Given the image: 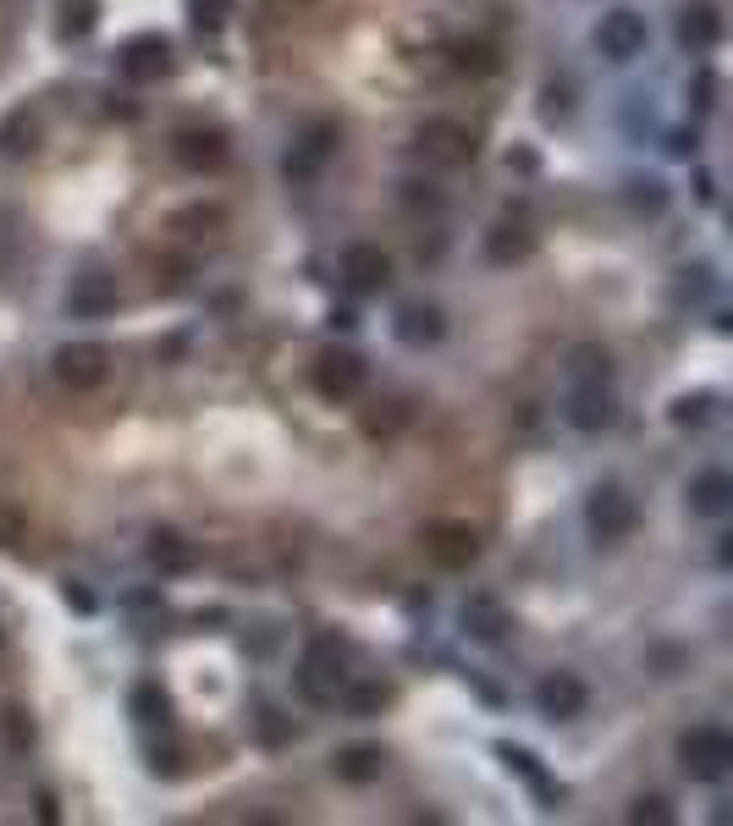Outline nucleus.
Wrapping results in <instances>:
<instances>
[{"label": "nucleus", "instance_id": "1", "mask_svg": "<svg viewBox=\"0 0 733 826\" xmlns=\"http://www.w3.org/2000/svg\"><path fill=\"white\" fill-rule=\"evenodd\" d=\"M618 420V397H612V358L601 347H574L568 353V425L596 436Z\"/></svg>", "mask_w": 733, "mask_h": 826}, {"label": "nucleus", "instance_id": "2", "mask_svg": "<svg viewBox=\"0 0 733 826\" xmlns=\"http://www.w3.org/2000/svg\"><path fill=\"white\" fill-rule=\"evenodd\" d=\"M678 766H684V777H695V782H717V777L733 766V738H728L722 727H689V733L678 738Z\"/></svg>", "mask_w": 733, "mask_h": 826}, {"label": "nucleus", "instance_id": "3", "mask_svg": "<svg viewBox=\"0 0 733 826\" xmlns=\"http://www.w3.org/2000/svg\"><path fill=\"white\" fill-rule=\"evenodd\" d=\"M298 689H303L314 705H331V700L347 689V667H342V645H336V639H314V645L303 650Z\"/></svg>", "mask_w": 733, "mask_h": 826}, {"label": "nucleus", "instance_id": "4", "mask_svg": "<svg viewBox=\"0 0 733 826\" xmlns=\"http://www.w3.org/2000/svg\"><path fill=\"white\" fill-rule=\"evenodd\" d=\"M645 40H651V29H645V18L629 12V7L607 12L601 29H596V45H601L607 62H634V56H645Z\"/></svg>", "mask_w": 733, "mask_h": 826}, {"label": "nucleus", "instance_id": "5", "mask_svg": "<svg viewBox=\"0 0 733 826\" xmlns=\"http://www.w3.org/2000/svg\"><path fill=\"white\" fill-rule=\"evenodd\" d=\"M585 518H590V529H596V540H623L629 529H634V496L629 491H618V485H601V491H590V502H585Z\"/></svg>", "mask_w": 733, "mask_h": 826}, {"label": "nucleus", "instance_id": "6", "mask_svg": "<svg viewBox=\"0 0 733 826\" xmlns=\"http://www.w3.org/2000/svg\"><path fill=\"white\" fill-rule=\"evenodd\" d=\"M105 369H111V353H105L100 342H73V347L56 353V375H62L73 391H95V386L105 380Z\"/></svg>", "mask_w": 733, "mask_h": 826}, {"label": "nucleus", "instance_id": "7", "mask_svg": "<svg viewBox=\"0 0 733 826\" xmlns=\"http://www.w3.org/2000/svg\"><path fill=\"white\" fill-rule=\"evenodd\" d=\"M342 281H347L353 292H387L392 259H387L376 243H353V248H342Z\"/></svg>", "mask_w": 733, "mask_h": 826}, {"label": "nucleus", "instance_id": "8", "mask_svg": "<svg viewBox=\"0 0 733 826\" xmlns=\"http://www.w3.org/2000/svg\"><path fill=\"white\" fill-rule=\"evenodd\" d=\"M314 386L325 391V397H353L358 386H364V358L358 353H347V347H325L320 353V364H314Z\"/></svg>", "mask_w": 733, "mask_h": 826}, {"label": "nucleus", "instance_id": "9", "mask_svg": "<svg viewBox=\"0 0 733 826\" xmlns=\"http://www.w3.org/2000/svg\"><path fill=\"white\" fill-rule=\"evenodd\" d=\"M336 155V127L331 122H314L298 144H292V155H287V177H298V182H309V177H320V166Z\"/></svg>", "mask_w": 733, "mask_h": 826}, {"label": "nucleus", "instance_id": "10", "mask_svg": "<svg viewBox=\"0 0 733 826\" xmlns=\"http://www.w3.org/2000/svg\"><path fill=\"white\" fill-rule=\"evenodd\" d=\"M116 67H122L127 83H160V78L171 72V45H166V40H133Z\"/></svg>", "mask_w": 733, "mask_h": 826}, {"label": "nucleus", "instance_id": "11", "mask_svg": "<svg viewBox=\"0 0 733 826\" xmlns=\"http://www.w3.org/2000/svg\"><path fill=\"white\" fill-rule=\"evenodd\" d=\"M535 700H541V711H546V716L568 722V716H579V711H585V683H579L574 672H552V678H541Z\"/></svg>", "mask_w": 733, "mask_h": 826}, {"label": "nucleus", "instance_id": "12", "mask_svg": "<svg viewBox=\"0 0 733 826\" xmlns=\"http://www.w3.org/2000/svg\"><path fill=\"white\" fill-rule=\"evenodd\" d=\"M420 144H425L436 160H453V166H464V160L475 155V138H469V127H458V122H425Z\"/></svg>", "mask_w": 733, "mask_h": 826}, {"label": "nucleus", "instance_id": "13", "mask_svg": "<svg viewBox=\"0 0 733 826\" xmlns=\"http://www.w3.org/2000/svg\"><path fill=\"white\" fill-rule=\"evenodd\" d=\"M171 155H177L188 171H215V166L226 160V144H221V133H177V138H171Z\"/></svg>", "mask_w": 733, "mask_h": 826}, {"label": "nucleus", "instance_id": "14", "mask_svg": "<svg viewBox=\"0 0 733 826\" xmlns=\"http://www.w3.org/2000/svg\"><path fill=\"white\" fill-rule=\"evenodd\" d=\"M689 507H695L700 518H722V513L733 507V480H728L722 469L695 475V485H689Z\"/></svg>", "mask_w": 733, "mask_h": 826}, {"label": "nucleus", "instance_id": "15", "mask_svg": "<svg viewBox=\"0 0 733 826\" xmlns=\"http://www.w3.org/2000/svg\"><path fill=\"white\" fill-rule=\"evenodd\" d=\"M678 40H684L689 51H711V45L722 40V18H717V7H706V0L684 7V18H678Z\"/></svg>", "mask_w": 733, "mask_h": 826}, {"label": "nucleus", "instance_id": "16", "mask_svg": "<svg viewBox=\"0 0 733 826\" xmlns=\"http://www.w3.org/2000/svg\"><path fill=\"white\" fill-rule=\"evenodd\" d=\"M67 309H73L78 320H105V314L116 309V287H111L105 276H84V281L73 287V298H67Z\"/></svg>", "mask_w": 733, "mask_h": 826}, {"label": "nucleus", "instance_id": "17", "mask_svg": "<svg viewBox=\"0 0 733 826\" xmlns=\"http://www.w3.org/2000/svg\"><path fill=\"white\" fill-rule=\"evenodd\" d=\"M425 546H431V557H436L442 568H469V562H475V551H480L469 529H436Z\"/></svg>", "mask_w": 733, "mask_h": 826}, {"label": "nucleus", "instance_id": "18", "mask_svg": "<svg viewBox=\"0 0 733 826\" xmlns=\"http://www.w3.org/2000/svg\"><path fill=\"white\" fill-rule=\"evenodd\" d=\"M149 562L160 568V573H188L193 562H199V551L182 540V535H171V529H160L155 540H149Z\"/></svg>", "mask_w": 733, "mask_h": 826}, {"label": "nucleus", "instance_id": "19", "mask_svg": "<svg viewBox=\"0 0 733 826\" xmlns=\"http://www.w3.org/2000/svg\"><path fill=\"white\" fill-rule=\"evenodd\" d=\"M442 331H447V325H442V314H436L431 303H409V309L398 314V336L414 342V347H420V342H436Z\"/></svg>", "mask_w": 733, "mask_h": 826}, {"label": "nucleus", "instance_id": "20", "mask_svg": "<svg viewBox=\"0 0 733 826\" xmlns=\"http://www.w3.org/2000/svg\"><path fill=\"white\" fill-rule=\"evenodd\" d=\"M464 628H469L475 639H502L508 617H502V606H497L491 595H475V601L464 606Z\"/></svg>", "mask_w": 733, "mask_h": 826}, {"label": "nucleus", "instance_id": "21", "mask_svg": "<svg viewBox=\"0 0 733 826\" xmlns=\"http://www.w3.org/2000/svg\"><path fill=\"white\" fill-rule=\"evenodd\" d=\"M381 766H387V760H381V749H364V744L336 755V777H342V782H376V777H381Z\"/></svg>", "mask_w": 733, "mask_h": 826}, {"label": "nucleus", "instance_id": "22", "mask_svg": "<svg viewBox=\"0 0 733 826\" xmlns=\"http://www.w3.org/2000/svg\"><path fill=\"white\" fill-rule=\"evenodd\" d=\"M502 760H508V771H519V777H524V782L535 788V799H546V804H557V788L546 782V771L535 766V755H524V749H513V744H508V749H502Z\"/></svg>", "mask_w": 733, "mask_h": 826}, {"label": "nucleus", "instance_id": "23", "mask_svg": "<svg viewBox=\"0 0 733 826\" xmlns=\"http://www.w3.org/2000/svg\"><path fill=\"white\" fill-rule=\"evenodd\" d=\"M95 12H100V0H62V34L84 40L95 29Z\"/></svg>", "mask_w": 733, "mask_h": 826}, {"label": "nucleus", "instance_id": "24", "mask_svg": "<svg viewBox=\"0 0 733 826\" xmlns=\"http://www.w3.org/2000/svg\"><path fill=\"white\" fill-rule=\"evenodd\" d=\"M133 716H138V722H166V694H160V683H138V689H133Z\"/></svg>", "mask_w": 733, "mask_h": 826}, {"label": "nucleus", "instance_id": "25", "mask_svg": "<svg viewBox=\"0 0 733 826\" xmlns=\"http://www.w3.org/2000/svg\"><path fill=\"white\" fill-rule=\"evenodd\" d=\"M387 705V689L381 683H370V689H353V711H364V716H370V711H381Z\"/></svg>", "mask_w": 733, "mask_h": 826}, {"label": "nucleus", "instance_id": "26", "mask_svg": "<svg viewBox=\"0 0 733 826\" xmlns=\"http://www.w3.org/2000/svg\"><path fill=\"white\" fill-rule=\"evenodd\" d=\"M629 815H634V821H656V826H667V821H673V810H667L662 799H640Z\"/></svg>", "mask_w": 733, "mask_h": 826}, {"label": "nucleus", "instance_id": "27", "mask_svg": "<svg viewBox=\"0 0 733 826\" xmlns=\"http://www.w3.org/2000/svg\"><path fill=\"white\" fill-rule=\"evenodd\" d=\"M12 254H18V232H7V215H0V270L12 265Z\"/></svg>", "mask_w": 733, "mask_h": 826}, {"label": "nucleus", "instance_id": "28", "mask_svg": "<svg viewBox=\"0 0 733 826\" xmlns=\"http://www.w3.org/2000/svg\"><path fill=\"white\" fill-rule=\"evenodd\" d=\"M67 601H73L78 612H95V595H89L84 584H67Z\"/></svg>", "mask_w": 733, "mask_h": 826}, {"label": "nucleus", "instance_id": "29", "mask_svg": "<svg viewBox=\"0 0 733 826\" xmlns=\"http://www.w3.org/2000/svg\"><path fill=\"white\" fill-rule=\"evenodd\" d=\"M0 656H7V634H0Z\"/></svg>", "mask_w": 733, "mask_h": 826}]
</instances>
